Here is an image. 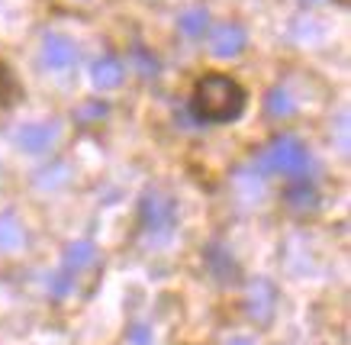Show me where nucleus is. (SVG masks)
Returning a JSON list of instances; mask_svg holds the SVG:
<instances>
[{
  "label": "nucleus",
  "instance_id": "1",
  "mask_svg": "<svg viewBox=\"0 0 351 345\" xmlns=\"http://www.w3.org/2000/svg\"><path fill=\"white\" fill-rule=\"evenodd\" d=\"M248 94L229 75H203L193 87L191 113L200 123H232L245 113Z\"/></svg>",
  "mask_w": 351,
  "mask_h": 345
},
{
  "label": "nucleus",
  "instance_id": "2",
  "mask_svg": "<svg viewBox=\"0 0 351 345\" xmlns=\"http://www.w3.org/2000/svg\"><path fill=\"white\" fill-rule=\"evenodd\" d=\"M258 171L265 174H290V178H303L309 168V152L297 136H277L261 149L255 158Z\"/></svg>",
  "mask_w": 351,
  "mask_h": 345
},
{
  "label": "nucleus",
  "instance_id": "3",
  "mask_svg": "<svg viewBox=\"0 0 351 345\" xmlns=\"http://www.w3.org/2000/svg\"><path fill=\"white\" fill-rule=\"evenodd\" d=\"M138 219H142V229L149 239H165L174 229V219H178V206L168 194L161 191H149L138 204Z\"/></svg>",
  "mask_w": 351,
  "mask_h": 345
},
{
  "label": "nucleus",
  "instance_id": "4",
  "mask_svg": "<svg viewBox=\"0 0 351 345\" xmlns=\"http://www.w3.org/2000/svg\"><path fill=\"white\" fill-rule=\"evenodd\" d=\"M43 65L49 71H68L77 65V45L62 33H49L43 39Z\"/></svg>",
  "mask_w": 351,
  "mask_h": 345
},
{
  "label": "nucleus",
  "instance_id": "5",
  "mask_svg": "<svg viewBox=\"0 0 351 345\" xmlns=\"http://www.w3.org/2000/svg\"><path fill=\"white\" fill-rule=\"evenodd\" d=\"M58 139V126L55 123H26L20 132H16V145L29 155H43L49 152Z\"/></svg>",
  "mask_w": 351,
  "mask_h": 345
},
{
  "label": "nucleus",
  "instance_id": "6",
  "mask_svg": "<svg viewBox=\"0 0 351 345\" xmlns=\"http://www.w3.org/2000/svg\"><path fill=\"white\" fill-rule=\"evenodd\" d=\"M245 43H248V36L239 23H219L210 36V52L216 58H235L245 49Z\"/></svg>",
  "mask_w": 351,
  "mask_h": 345
},
{
  "label": "nucleus",
  "instance_id": "7",
  "mask_svg": "<svg viewBox=\"0 0 351 345\" xmlns=\"http://www.w3.org/2000/svg\"><path fill=\"white\" fill-rule=\"evenodd\" d=\"M90 78H94V84L100 91H113V87L123 84V78H126V65L113 58V55H104V58H97L94 68H90Z\"/></svg>",
  "mask_w": 351,
  "mask_h": 345
},
{
  "label": "nucleus",
  "instance_id": "8",
  "mask_svg": "<svg viewBox=\"0 0 351 345\" xmlns=\"http://www.w3.org/2000/svg\"><path fill=\"white\" fill-rule=\"evenodd\" d=\"M274 287L267 284V281H255L252 284V291H248V313L255 316L258 323H267L271 316H274Z\"/></svg>",
  "mask_w": 351,
  "mask_h": 345
},
{
  "label": "nucleus",
  "instance_id": "9",
  "mask_svg": "<svg viewBox=\"0 0 351 345\" xmlns=\"http://www.w3.org/2000/svg\"><path fill=\"white\" fill-rule=\"evenodd\" d=\"M94 261H97V246L90 239H77V242H71V246L64 248V271L68 274H77V271L90 268Z\"/></svg>",
  "mask_w": 351,
  "mask_h": 345
},
{
  "label": "nucleus",
  "instance_id": "10",
  "mask_svg": "<svg viewBox=\"0 0 351 345\" xmlns=\"http://www.w3.org/2000/svg\"><path fill=\"white\" fill-rule=\"evenodd\" d=\"M23 242H26V233L20 219L13 213H0V252H16Z\"/></svg>",
  "mask_w": 351,
  "mask_h": 345
},
{
  "label": "nucleus",
  "instance_id": "11",
  "mask_svg": "<svg viewBox=\"0 0 351 345\" xmlns=\"http://www.w3.org/2000/svg\"><path fill=\"white\" fill-rule=\"evenodd\" d=\"M265 110L271 119H287L297 113V104H293V97H290L284 87H274V91L265 97Z\"/></svg>",
  "mask_w": 351,
  "mask_h": 345
},
{
  "label": "nucleus",
  "instance_id": "12",
  "mask_svg": "<svg viewBox=\"0 0 351 345\" xmlns=\"http://www.w3.org/2000/svg\"><path fill=\"white\" fill-rule=\"evenodd\" d=\"M184 36H191V39H200L206 33V26H210V13L203 10V7H191V10L181 13V20H178Z\"/></svg>",
  "mask_w": 351,
  "mask_h": 345
},
{
  "label": "nucleus",
  "instance_id": "13",
  "mask_svg": "<svg viewBox=\"0 0 351 345\" xmlns=\"http://www.w3.org/2000/svg\"><path fill=\"white\" fill-rule=\"evenodd\" d=\"M287 204L293 206V210H313V206H316V191L306 187V184H293L287 191Z\"/></svg>",
  "mask_w": 351,
  "mask_h": 345
},
{
  "label": "nucleus",
  "instance_id": "14",
  "mask_svg": "<svg viewBox=\"0 0 351 345\" xmlns=\"http://www.w3.org/2000/svg\"><path fill=\"white\" fill-rule=\"evenodd\" d=\"M68 181V165H55L52 171L49 168H43L39 171V178H36V184L39 187H58V184H64Z\"/></svg>",
  "mask_w": 351,
  "mask_h": 345
},
{
  "label": "nucleus",
  "instance_id": "15",
  "mask_svg": "<svg viewBox=\"0 0 351 345\" xmlns=\"http://www.w3.org/2000/svg\"><path fill=\"white\" fill-rule=\"evenodd\" d=\"M136 62H138V75L142 78H155L158 75V62H155V58H149V55H145V49H136Z\"/></svg>",
  "mask_w": 351,
  "mask_h": 345
},
{
  "label": "nucleus",
  "instance_id": "16",
  "mask_svg": "<svg viewBox=\"0 0 351 345\" xmlns=\"http://www.w3.org/2000/svg\"><path fill=\"white\" fill-rule=\"evenodd\" d=\"M129 345H155V335L145 323H136L129 329Z\"/></svg>",
  "mask_w": 351,
  "mask_h": 345
},
{
  "label": "nucleus",
  "instance_id": "17",
  "mask_svg": "<svg viewBox=\"0 0 351 345\" xmlns=\"http://www.w3.org/2000/svg\"><path fill=\"white\" fill-rule=\"evenodd\" d=\"M68 291H71V274H68V271H58L52 278V294L55 297H64Z\"/></svg>",
  "mask_w": 351,
  "mask_h": 345
},
{
  "label": "nucleus",
  "instance_id": "18",
  "mask_svg": "<svg viewBox=\"0 0 351 345\" xmlns=\"http://www.w3.org/2000/svg\"><path fill=\"white\" fill-rule=\"evenodd\" d=\"M104 113H107V110L100 107V104H97V107H87V110H81V119H90V117H104Z\"/></svg>",
  "mask_w": 351,
  "mask_h": 345
},
{
  "label": "nucleus",
  "instance_id": "19",
  "mask_svg": "<svg viewBox=\"0 0 351 345\" xmlns=\"http://www.w3.org/2000/svg\"><path fill=\"white\" fill-rule=\"evenodd\" d=\"M229 345H255L252 339H245V335H235V339H229Z\"/></svg>",
  "mask_w": 351,
  "mask_h": 345
}]
</instances>
